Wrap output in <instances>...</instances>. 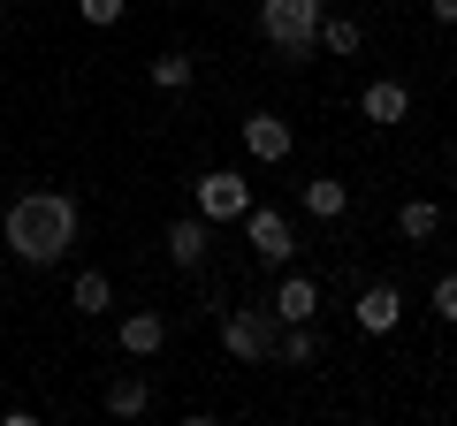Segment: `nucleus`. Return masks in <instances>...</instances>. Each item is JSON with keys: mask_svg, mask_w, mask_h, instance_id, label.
Here are the masks:
<instances>
[{"mask_svg": "<svg viewBox=\"0 0 457 426\" xmlns=\"http://www.w3.org/2000/svg\"><path fill=\"white\" fill-rule=\"evenodd\" d=\"M77 221L84 213H77L69 191H23L0 229H8V251H16L23 266H54L62 251H77Z\"/></svg>", "mask_w": 457, "mask_h": 426, "instance_id": "f257e3e1", "label": "nucleus"}, {"mask_svg": "<svg viewBox=\"0 0 457 426\" xmlns=\"http://www.w3.org/2000/svg\"><path fill=\"white\" fill-rule=\"evenodd\" d=\"M320 16H328L320 0H260V38L297 69L320 53Z\"/></svg>", "mask_w": 457, "mask_h": 426, "instance_id": "f03ea898", "label": "nucleus"}, {"mask_svg": "<svg viewBox=\"0 0 457 426\" xmlns=\"http://www.w3.org/2000/svg\"><path fill=\"white\" fill-rule=\"evenodd\" d=\"M275 335H282V320H275L267 305L221 312V350H228V358H245V365H267V358H275Z\"/></svg>", "mask_w": 457, "mask_h": 426, "instance_id": "7ed1b4c3", "label": "nucleus"}, {"mask_svg": "<svg viewBox=\"0 0 457 426\" xmlns=\"http://www.w3.org/2000/svg\"><path fill=\"white\" fill-rule=\"evenodd\" d=\"M245 236H252V251H260V266H290V251H297L290 213H282V206H260V198L245 206Z\"/></svg>", "mask_w": 457, "mask_h": 426, "instance_id": "20e7f679", "label": "nucleus"}, {"mask_svg": "<svg viewBox=\"0 0 457 426\" xmlns=\"http://www.w3.org/2000/svg\"><path fill=\"white\" fill-rule=\"evenodd\" d=\"M245 206H252V183L237 176V168L198 176V213H206V221H245Z\"/></svg>", "mask_w": 457, "mask_h": 426, "instance_id": "39448f33", "label": "nucleus"}, {"mask_svg": "<svg viewBox=\"0 0 457 426\" xmlns=\"http://www.w3.org/2000/svg\"><path fill=\"white\" fill-rule=\"evenodd\" d=\"M359 115L374 122V130H396V122H411V84H396V77H374L359 92Z\"/></svg>", "mask_w": 457, "mask_h": 426, "instance_id": "423d86ee", "label": "nucleus"}, {"mask_svg": "<svg viewBox=\"0 0 457 426\" xmlns=\"http://www.w3.org/2000/svg\"><path fill=\"white\" fill-rule=\"evenodd\" d=\"M206 251H213V221H206V213L168 221V259H176L183 274H198V266H206Z\"/></svg>", "mask_w": 457, "mask_h": 426, "instance_id": "0eeeda50", "label": "nucleus"}, {"mask_svg": "<svg viewBox=\"0 0 457 426\" xmlns=\"http://www.w3.org/2000/svg\"><path fill=\"white\" fill-rule=\"evenodd\" d=\"M351 320H359L366 335H396V320H404V290H396V282H374V290H359Z\"/></svg>", "mask_w": 457, "mask_h": 426, "instance_id": "6e6552de", "label": "nucleus"}, {"mask_svg": "<svg viewBox=\"0 0 457 426\" xmlns=\"http://www.w3.org/2000/svg\"><path fill=\"white\" fill-rule=\"evenodd\" d=\"M267 312H275L282 328L312 320V312H320V282H312V274H282V282H275V297H267Z\"/></svg>", "mask_w": 457, "mask_h": 426, "instance_id": "1a4fd4ad", "label": "nucleus"}, {"mask_svg": "<svg viewBox=\"0 0 457 426\" xmlns=\"http://www.w3.org/2000/svg\"><path fill=\"white\" fill-rule=\"evenodd\" d=\"M114 343L130 350V358H161V350H168V320H161V312H122Z\"/></svg>", "mask_w": 457, "mask_h": 426, "instance_id": "9d476101", "label": "nucleus"}, {"mask_svg": "<svg viewBox=\"0 0 457 426\" xmlns=\"http://www.w3.org/2000/svg\"><path fill=\"white\" fill-rule=\"evenodd\" d=\"M290 145H297V137H290V122H282V115H252L245 122V152H252V160L275 168V160H290Z\"/></svg>", "mask_w": 457, "mask_h": 426, "instance_id": "9b49d317", "label": "nucleus"}, {"mask_svg": "<svg viewBox=\"0 0 457 426\" xmlns=\"http://www.w3.org/2000/svg\"><path fill=\"white\" fill-rule=\"evenodd\" d=\"M297 206H305L312 221H343V213H351V191H343L336 176H312L305 191H297Z\"/></svg>", "mask_w": 457, "mask_h": 426, "instance_id": "f8f14e48", "label": "nucleus"}, {"mask_svg": "<svg viewBox=\"0 0 457 426\" xmlns=\"http://www.w3.org/2000/svg\"><path fill=\"white\" fill-rule=\"evenodd\" d=\"M145 404H153V381L145 373H114L107 381V411H114V419H137Z\"/></svg>", "mask_w": 457, "mask_h": 426, "instance_id": "ddd939ff", "label": "nucleus"}, {"mask_svg": "<svg viewBox=\"0 0 457 426\" xmlns=\"http://www.w3.org/2000/svg\"><path fill=\"white\" fill-rule=\"evenodd\" d=\"M396 236H404V244H427V236H442V206H435V198H411V206L396 213Z\"/></svg>", "mask_w": 457, "mask_h": 426, "instance_id": "4468645a", "label": "nucleus"}, {"mask_svg": "<svg viewBox=\"0 0 457 426\" xmlns=\"http://www.w3.org/2000/svg\"><path fill=\"white\" fill-rule=\"evenodd\" d=\"M320 358V343H312V320H297V328L275 335V365H312Z\"/></svg>", "mask_w": 457, "mask_h": 426, "instance_id": "2eb2a0df", "label": "nucleus"}, {"mask_svg": "<svg viewBox=\"0 0 457 426\" xmlns=\"http://www.w3.org/2000/svg\"><path fill=\"white\" fill-rule=\"evenodd\" d=\"M320 46H328V53H359V46H366L359 16H336V8H328V16H320Z\"/></svg>", "mask_w": 457, "mask_h": 426, "instance_id": "dca6fc26", "label": "nucleus"}, {"mask_svg": "<svg viewBox=\"0 0 457 426\" xmlns=\"http://www.w3.org/2000/svg\"><path fill=\"white\" fill-rule=\"evenodd\" d=\"M69 305H77V312H107V305H114V282L99 274V266H84L77 290H69Z\"/></svg>", "mask_w": 457, "mask_h": 426, "instance_id": "f3484780", "label": "nucleus"}, {"mask_svg": "<svg viewBox=\"0 0 457 426\" xmlns=\"http://www.w3.org/2000/svg\"><path fill=\"white\" fill-rule=\"evenodd\" d=\"M145 77L161 84V92H183V84H191L198 69H191V53H176V46H168V53H153V69H145Z\"/></svg>", "mask_w": 457, "mask_h": 426, "instance_id": "a211bd4d", "label": "nucleus"}, {"mask_svg": "<svg viewBox=\"0 0 457 426\" xmlns=\"http://www.w3.org/2000/svg\"><path fill=\"white\" fill-rule=\"evenodd\" d=\"M77 16L92 23V31H107V23H122V0H77Z\"/></svg>", "mask_w": 457, "mask_h": 426, "instance_id": "6ab92c4d", "label": "nucleus"}, {"mask_svg": "<svg viewBox=\"0 0 457 426\" xmlns=\"http://www.w3.org/2000/svg\"><path fill=\"white\" fill-rule=\"evenodd\" d=\"M435 312L457 328V274H435Z\"/></svg>", "mask_w": 457, "mask_h": 426, "instance_id": "aec40b11", "label": "nucleus"}, {"mask_svg": "<svg viewBox=\"0 0 457 426\" xmlns=\"http://www.w3.org/2000/svg\"><path fill=\"white\" fill-rule=\"evenodd\" d=\"M435 23H457V0H435Z\"/></svg>", "mask_w": 457, "mask_h": 426, "instance_id": "412c9836", "label": "nucleus"}, {"mask_svg": "<svg viewBox=\"0 0 457 426\" xmlns=\"http://www.w3.org/2000/svg\"><path fill=\"white\" fill-rule=\"evenodd\" d=\"M0 31H8V16H0Z\"/></svg>", "mask_w": 457, "mask_h": 426, "instance_id": "4be33fe9", "label": "nucleus"}, {"mask_svg": "<svg viewBox=\"0 0 457 426\" xmlns=\"http://www.w3.org/2000/svg\"><path fill=\"white\" fill-rule=\"evenodd\" d=\"M450 160H457V145H450Z\"/></svg>", "mask_w": 457, "mask_h": 426, "instance_id": "5701e85b", "label": "nucleus"}]
</instances>
